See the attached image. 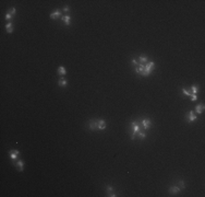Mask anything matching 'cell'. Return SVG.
I'll return each mask as SVG.
<instances>
[{
  "mask_svg": "<svg viewBox=\"0 0 205 197\" xmlns=\"http://www.w3.org/2000/svg\"><path fill=\"white\" fill-rule=\"evenodd\" d=\"M154 67H155V62L154 61H148L147 64L145 65V68H144V72L142 74L143 77H147L151 75V72H152V70L154 69Z\"/></svg>",
  "mask_w": 205,
  "mask_h": 197,
  "instance_id": "1",
  "label": "cell"
},
{
  "mask_svg": "<svg viewBox=\"0 0 205 197\" xmlns=\"http://www.w3.org/2000/svg\"><path fill=\"white\" fill-rule=\"evenodd\" d=\"M131 126H132V128H133V133H132V135H131V139L134 140L135 139V136L138 135V133L140 131V125H139L138 121H131Z\"/></svg>",
  "mask_w": 205,
  "mask_h": 197,
  "instance_id": "2",
  "label": "cell"
},
{
  "mask_svg": "<svg viewBox=\"0 0 205 197\" xmlns=\"http://www.w3.org/2000/svg\"><path fill=\"white\" fill-rule=\"evenodd\" d=\"M185 120H187L188 123H193L197 120V115L194 113L193 111H189L187 112V114H185Z\"/></svg>",
  "mask_w": 205,
  "mask_h": 197,
  "instance_id": "3",
  "label": "cell"
},
{
  "mask_svg": "<svg viewBox=\"0 0 205 197\" xmlns=\"http://www.w3.org/2000/svg\"><path fill=\"white\" fill-rule=\"evenodd\" d=\"M19 155H20V151L19 150H10V158L13 161V163L15 162V160H19Z\"/></svg>",
  "mask_w": 205,
  "mask_h": 197,
  "instance_id": "4",
  "label": "cell"
},
{
  "mask_svg": "<svg viewBox=\"0 0 205 197\" xmlns=\"http://www.w3.org/2000/svg\"><path fill=\"white\" fill-rule=\"evenodd\" d=\"M180 191H181V188H180L179 186L174 185V186H170V187H169V189H168V193H169V194H172V195H176V194L180 193Z\"/></svg>",
  "mask_w": 205,
  "mask_h": 197,
  "instance_id": "5",
  "label": "cell"
},
{
  "mask_svg": "<svg viewBox=\"0 0 205 197\" xmlns=\"http://www.w3.org/2000/svg\"><path fill=\"white\" fill-rule=\"evenodd\" d=\"M142 125H143V128L145 130L150 129L151 125H152V123H151V120H150V118H144V120L142 121Z\"/></svg>",
  "mask_w": 205,
  "mask_h": 197,
  "instance_id": "6",
  "label": "cell"
},
{
  "mask_svg": "<svg viewBox=\"0 0 205 197\" xmlns=\"http://www.w3.org/2000/svg\"><path fill=\"white\" fill-rule=\"evenodd\" d=\"M106 127H107L106 121H105L104 120H98V121H97V129L104 130Z\"/></svg>",
  "mask_w": 205,
  "mask_h": 197,
  "instance_id": "7",
  "label": "cell"
},
{
  "mask_svg": "<svg viewBox=\"0 0 205 197\" xmlns=\"http://www.w3.org/2000/svg\"><path fill=\"white\" fill-rule=\"evenodd\" d=\"M60 15H61V10H55L53 12H51L49 16H50V19H52V20H56V19H58Z\"/></svg>",
  "mask_w": 205,
  "mask_h": 197,
  "instance_id": "8",
  "label": "cell"
},
{
  "mask_svg": "<svg viewBox=\"0 0 205 197\" xmlns=\"http://www.w3.org/2000/svg\"><path fill=\"white\" fill-rule=\"evenodd\" d=\"M89 129L90 130H95L97 129V121L91 120L89 121Z\"/></svg>",
  "mask_w": 205,
  "mask_h": 197,
  "instance_id": "9",
  "label": "cell"
},
{
  "mask_svg": "<svg viewBox=\"0 0 205 197\" xmlns=\"http://www.w3.org/2000/svg\"><path fill=\"white\" fill-rule=\"evenodd\" d=\"M13 164L15 165L16 167H18V170H19L20 172H22V171L24 170V162L22 161V160H18V161H16V162H14Z\"/></svg>",
  "mask_w": 205,
  "mask_h": 197,
  "instance_id": "10",
  "label": "cell"
},
{
  "mask_svg": "<svg viewBox=\"0 0 205 197\" xmlns=\"http://www.w3.org/2000/svg\"><path fill=\"white\" fill-rule=\"evenodd\" d=\"M204 112V104H199V105L195 106V113H196V115H200V114H202Z\"/></svg>",
  "mask_w": 205,
  "mask_h": 197,
  "instance_id": "11",
  "label": "cell"
},
{
  "mask_svg": "<svg viewBox=\"0 0 205 197\" xmlns=\"http://www.w3.org/2000/svg\"><path fill=\"white\" fill-rule=\"evenodd\" d=\"M58 86L59 87H62V88H64V87H67L68 86V80L65 79V78H59V80H58Z\"/></svg>",
  "mask_w": 205,
  "mask_h": 197,
  "instance_id": "12",
  "label": "cell"
},
{
  "mask_svg": "<svg viewBox=\"0 0 205 197\" xmlns=\"http://www.w3.org/2000/svg\"><path fill=\"white\" fill-rule=\"evenodd\" d=\"M144 68H145V66H144V65L139 64V67H135V72L138 75H140V76H142V74L144 72Z\"/></svg>",
  "mask_w": 205,
  "mask_h": 197,
  "instance_id": "13",
  "label": "cell"
},
{
  "mask_svg": "<svg viewBox=\"0 0 205 197\" xmlns=\"http://www.w3.org/2000/svg\"><path fill=\"white\" fill-rule=\"evenodd\" d=\"M62 21H63V23H64L65 25L69 26L70 23H71V16H70L69 14H65L64 16H62Z\"/></svg>",
  "mask_w": 205,
  "mask_h": 197,
  "instance_id": "14",
  "label": "cell"
},
{
  "mask_svg": "<svg viewBox=\"0 0 205 197\" xmlns=\"http://www.w3.org/2000/svg\"><path fill=\"white\" fill-rule=\"evenodd\" d=\"M57 71H58V75H59V76H62L63 77V76H65V75H67V70H65V68L62 67V66L58 67Z\"/></svg>",
  "mask_w": 205,
  "mask_h": 197,
  "instance_id": "15",
  "label": "cell"
},
{
  "mask_svg": "<svg viewBox=\"0 0 205 197\" xmlns=\"http://www.w3.org/2000/svg\"><path fill=\"white\" fill-rule=\"evenodd\" d=\"M6 31H7V33L13 32V23H12V22H8V23L6 24Z\"/></svg>",
  "mask_w": 205,
  "mask_h": 197,
  "instance_id": "16",
  "label": "cell"
},
{
  "mask_svg": "<svg viewBox=\"0 0 205 197\" xmlns=\"http://www.w3.org/2000/svg\"><path fill=\"white\" fill-rule=\"evenodd\" d=\"M147 62H148L147 56H140V57H139V64L144 65V64H147Z\"/></svg>",
  "mask_w": 205,
  "mask_h": 197,
  "instance_id": "17",
  "label": "cell"
},
{
  "mask_svg": "<svg viewBox=\"0 0 205 197\" xmlns=\"http://www.w3.org/2000/svg\"><path fill=\"white\" fill-rule=\"evenodd\" d=\"M191 92H192V94H196L197 92H199V87L193 84V86L191 87Z\"/></svg>",
  "mask_w": 205,
  "mask_h": 197,
  "instance_id": "18",
  "label": "cell"
},
{
  "mask_svg": "<svg viewBox=\"0 0 205 197\" xmlns=\"http://www.w3.org/2000/svg\"><path fill=\"white\" fill-rule=\"evenodd\" d=\"M138 136L140 137V139L143 140V139H145V138H146V133H145V131H141V130H140V131L138 133Z\"/></svg>",
  "mask_w": 205,
  "mask_h": 197,
  "instance_id": "19",
  "label": "cell"
},
{
  "mask_svg": "<svg viewBox=\"0 0 205 197\" xmlns=\"http://www.w3.org/2000/svg\"><path fill=\"white\" fill-rule=\"evenodd\" d=\"M4 18H6V20L7 21H11L12 20V18H13V15L10 13V12H7L6 13V15H4Z\"/></svg>",
  "mask_w": 205,
  "mask_h": 197,
  "instance_id": "20",
  "label": "cell"
},
{
  "mask_svg": "<svg viewBox=\"0 0 205 197\" xmlns=\"http://www.w3.org/2000/svg\"><path fill=\"white\" fill-rule=\"evenodd\" d=\"M106 191H107V193H111V192L114 191V187L111 185H106Z\"/></svg>",
  "mask_w": 205,
  "mask_h": 197,
  "instance_id": "21",
  "label": "cell"
},
{
  "mask_svg": "<svg viewBox=\"0 0 205 197\" xmlns=\"http://www.w3.org/2000/svg\"><path fill=\"white\" fill-rule=\"evenodd\" d=\"M178 185H179V187H180L181 189H184V188H185L184 182H183V181H179V182H178Z\"/></svg>",
  "mask_w": 205,
  "mask_h": 197,
  "instance_id": "22",
  "label": "cell"
},
{
  "mask_svg": "<svg viewBox=\"0 0 205 197\" xmlns=\"http://www.w3.org/2000/svg\"><path fill=\"white\" fill-rule=\"evenodd\" d=\"M181 90H182V92H183V94H185V95H187V96H190V95H191V92H189V91H188L187 89H184V88H182Z\"/></svg>",
  "mask_w": 205,
  "mask_h": 197,
  "instance_id": "23",
  "label": "cell"
},
{
  "mask_svg": "<svg viewBox=\"0 0 205 197\" xmlns=\"http://www.w3.org/2000/svg\"><path fill=\"white\" fill-rule=\"evenodd\" d=\"M9 11H10V13H11L12 15H13V16L15 15V14H16V9H15V8H11V9H10V10H9Z\"/></svg>",
  "mask_w": 205,
  "mask_h": 197,
  "instance_id": "24",
  "label": "cell"
},
{
  "mask_svg": "<svg viewBox=\"0 0 205 197\" xmlns=\"http://www.w3.org/2000/svg\"><path fill=\"white\" fill-rule=\"evenodd\" d=\"M62 11H63V12H67V13H69V12H70V7L64 6V7H63V9H62Z\"/></svg>",
  "mask_w": 205,
  "mask_h": 197,
  "instance_id": "25",
  "label": "cell"
},
{
  "mask_svg": "<svg viewBox=\"0 0 205 197\" xmlns=\"http://www.w3.org/2000/svg\"><path fill=\"white\" fill-rule=\"evenodd\" d=\"M189 98H191V101H196V99H197V96H196V94H192L191 93V95L189 96Z\"/></svg>",
  "mask_w": 205,
  "mask_h": 197,
  "instance_id": "26",
  "label": "cell"
},
{
  "mask_svg": "<svg viewBox=\"0 0 205 197\" xmlns=\"http://www.w3.org/2000/svg\"><path fill=\"white\" fill-rule=\"evenodd\" d=\"M132 65L134 66V67H136V66H138V61H136V59H132Z\"/></svg>",
  "mask_w": 205,
  "mask_h": 197,
  "instance_id": "27",
  "label": "cell"
},
{
  "mask_svg": "<svg viewBox=\"0 0 205 197\" xmlns=\"http://www.w3.org/2000/svg\"><path fill=\"white\" fill-rule=\"evenodd\" d=\"M107 194H108V195H107V196H109V197H115V196H117L116 194L114 193V192H111V193H107Z\"/></svg>",
  "mask_w": 205,
  "mask_h": 197,
  "instance_id": "28",
  "label": "cell"
}]
</instances>
